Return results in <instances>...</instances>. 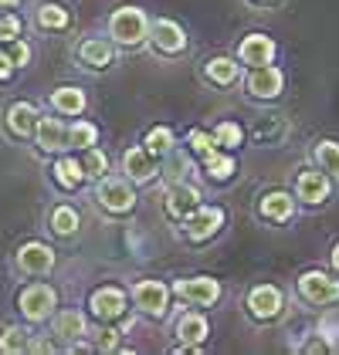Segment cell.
Masks as SVG:
<instances>
[{
  "mask_svg": "<svg viewBox=\"0 0 339 355\" xmlns=\"http://www.w3.org/2000/svg\"><path fill=\"white\" fill-rule=\"evenodd\" d=\"M153 44H156V51H163V55H180L183 48H187V34H183V28L176 24V21H156L153 24Z\"/></svg>",
  "mask_w": 339,
  "mask_h": 355,
  "instance_id": "5bb4252c",
  "label": "cell"
},
{
  "mask_svg": "<svg viewBox=\"0 0 339 355\" xmlns=\"http://www.w3.org/2000/svg\"><path fill=\"white\" fill-rule=\"evenodd\" d=\"M51 105H55V112H61V115H82L85 112V92L82 88L65 85V88H58L55 95H51Z\"/></svg>",
  "mask_w": 339,
  "mask_h": 355,
  "instance_id": "7402d4cb",
  "label": "cell"
},
{
  "mask_svg": "<svg viewBox=\"0 0 339 355\" xmlns=\"http://www.w3.org/2000/svg\"><path fill=\"white\" fill-rule=\"evenodd\" d=\"M142 146H146L153 156H160V159H163L170 149H173V132H170V129H163V125H156V129H149V132H146Z\"/></svg>",
  "mask_w": 339,
  "mask_h": 355,
  "instance_id": "f1b7e54d",
  "label": "cell"
},
{
  "mask_svg": "<svg viewBox=\"0 0 339 355\" xmlns=\"http://www.w3.org/2000/svg\"><path fill=\"white\" fill-rule=\"evenodd\" d=\"M82 169H85V176H102V173L109 169V156H106L102 149L88 146L82 153Z\"/></svg>",
  "mask_w": 339,
  "mask_h": 355,
  "instance_id": "e575fe53",
  "label": "cell"
},
{
  "mask_svg": "<svg viewBox=\"0 0 339 355\" xmlns=\"http://www.w3.org/2000/svg\"><path fill=\"white\" fill-rule=\"evenodd\" d=\"M34 136H38V146L44 149V153H58V149H65L68 146V129L58 122V119H38V129H34Z\"/></svg>",
  "mask_w": 339,
  "mask_h": 355,
  "instance_id": "ac0fdd59",
  "label": "cell"
},
{
  "mask_svg": "<svg viewBox=\"0 0 339 355\" xmlns=\"http://www.w3.org/2000/svg\"><path fill=\"white\" fill-rule=\"evenodd\" d=\"M95 139H99V129L92 125V122H75L72 129H68V146H75V149H88V146H95Z\"/></svg>",
  "mask_w": 339,
  "mask_h": 355,
  "instance_id": "1f68e13d",
  "label": "cell"
},
{
  "mask_svg": "<svg viewBox=\"0 0 339 355\" xmlns=\"http://www.w3.org/2000/svg\"><path fill=\"white\" fill-rule=\"evenodd\" d=\"M329 193H333V183H329V173L326 169H306V173H299L295 196L302 203H326Z\"/></svg>",
  "mask_w": 339,
  "mask_h": 355,
  "instance_id": "5b68a950",
  "label": "cell"
},
{
  "mask_svg": "<svg viewBox=\"0 0 339 355\" xmlns=\"http://www.w3.org/2000/svg\"><path fill=\"white\" fill-rule=\"evenodd\" d=\"M224 227V210L221 207H197L190 217L183 220V237L190 241H207Z\"/></svg>",
  "mask_w": 339,
  "mask_h": 355,
  "instance_id": "3957f363",
  "label": "cell"
},
{
  "mask_svg": "<svg viewBox=\"0 0 339 355\" xmlns=\"http://www.w3.org/2000/svg\"><path fill=\"white\" fill-rule=\"evenodd\" d=\"M78 61L88 64V68H109L115 61V51H113V41L106 37H88L78 44Z\"/></svg>",
  "mask_w": 339,
  "mask_h": 355,
  "instance_id": "e0dca14e",
  "label": "cell"
},
{
  "mask_svg": "<svg viewBox=\"0 0 339 355\" xmlns=\"http://www.w3.org/2000/svg\"><path fill=\"white\" fill-rule=\"evenodd\" d=\"M14 68H17V64L10 61V55H3V51H0V82H7V78L14 75Z\"/></svg>",
  "mask_w": 339,
  "mask_h": 355,
  "instance_id": "ab89813d",
  "label": "cell"
},
{
  "mask_svg": "<svg viewBox=\"0 0 339 355\" xmlns=\"http://www.w3.org/2000/svg\"><path fill=\"white\" fill-rule=\"evenodd\" d=\"M234 169H238V163H234L231 156H221V153L204 156V173H207V180H214V183L231 180V176H234Z\"/></svg>",
  "mask_w": 339,
  "mask_h": 355,
  "instance_id": "484cf974",
  "label": "cell"
},
{
  "mask_svg": "<svg viewBox=\"0 0 339 355\" xmlns=\"http://www.w3.org/2000/svg\"><path fill=\"white\" fill-rule=\"evenodd\" d=\"M176 335H180L183 345H200L207 338V318L204 315H183L176 322Z\"/></svg>",
  "mask_w": 339,
  "mask_h": 355,
  "instance_id": "603a6c76",
  "label": "cell"
},
{
  "mask_svg": "<svg viewBox=\"0 0 339 355\" xmlns=\"http://www.w3.org/2000/svg\"><path fill=\"white\" fill-rule=\"evenodd\" d=\"M17 37H21V17L3 14L0 17V41H17Z\"/></svg>",
  "mask_w": 339,
  "mask_h": 355,
  "instance_id": "8d00e7d4",
  "label": "cell"
},
{
  "mask_svg": "<svg viewBox=\"0 0 339 355\" xmlns=\"http://www.w3.org/2000/svg\"><path fill=\"white\" fill-rule=\"evenodd\" d=\"M238 58H241L248 68L272 64V58H275V41H272L268 34H248V37L238 44Z\"/></svg>",
  "mask_w": 339,
  "mask_h": 355,
  "instance_id": "4fadbf2b",
  "label": "cell"
},
{
  "mask_svg": "<svg viewBox=\"0 0 339 355\" xmlns=\"http://www.w3.org/2000/svg\"><path fill=\"white\" fill-rule=\"evenodd\" d=\"M200 207V193L190 187V183H176V187H170L167 193V214L173 220H187L194 210Z\"/></svg>",
  "mask_w": 339,
  "mask_h": 355,
  "instance_id": "2e32d148",
  "label": "cell"
},
{
  "mask_svg": "<svg viewBox=\"0 0 339 355\" xmlns=\"http://www.w3.org/2000/svg\"><path fill=\"white\" fill-rule=\"evenodd\" d=\"M176 295L190 304H214L221 298V284L214 277H183L176 281Z\"/></svg>",
  "mask_w": 339,
  "mask_h": 355,
  "instance_id": "30bf717a",
  "label": "cell"
},
{
  "mask_svg": "<svg viewBox=\"0 0 339 355\" xmlns=\"http://www.w3.org/2000/svg\"><path fill=\"white\" fill-rule=\"evenodd\" d=\"M17 268L24 274H48L55 268V250L48 244H38V241H31L17 250Z\"/></svg>",
  "mask_w": 339,
  "mask_h": 355,
  "instance_id": "7c38bea8",
  "label": "cell"
},
{
  "mask_svg": "<svg viewBox=\"0 0 339 355\" xmlns=\"http://www.w3.org/2000/svg\"><path fill=\"white\" fill-rule=\"evenodd\" d=\"M109 34L119 44L136 48V44H142L149 37V21H146V14L140 7H119L113 14V21H109Z\"/></svg>",
  "mask_w": 339,
  "mask_h": 355,
  "instance_id": "6da1fadb",
  "label": "cell"
},
{
  "mask_svg": "<svg viewBox=\"0 0 339 355\" xmlns=\"http://www.w3.org/2000/svg\"><path fill=\"white\" fill-rule=\"evenodd\" d=\"M68 21H72V17H68V10H65L61 3H41V7H38V24L44 31H65Z\"/></svg>",
  "mask_w": 339,
  "mask_h": 355,
  "instance_id": "4316f807",
  "label": "cell"
},
{
  "mask_svg": "<svg viewBox=\"0 0 339 355\" xmlns=\"http://www.w3.org/2000/svg\"><path fill=\"white\" fill-rule=\"evenodd\" d=\"M133 298H136V308L153 315V318H163L167 315V304H170V288L163 281H140L133 288Z\"/></svg>",
  "mask_w": 339,
  "mask_h": 355,
  "instance_id": "277c9868",
  "label": "cell"
},
{
  "mask_svg": "<svg viewBox=\"0 0 339 355\" xmlns=\"http://www.w3.org/2000/svg\"><path fill=\"white\" fill-rule=\"evenodd\" d=\"M156 163H160V156H153L146 146H140V149H129V153L122 156L126 176H129V180H136V183H149V180L156 176Z\"/></svg>",
  "mask_w": 339,
  "mask_h": 355,
  "instance_id": "9a60e30c",
  "label": "cell"
},
{
  "mask_svg": "<svg viewBox=\"0 0 339 355\" xmlns=\"http://www.w3.org/2000/svg\"><path fill=\"white\" fill-rule=\"evenodd\" d=\"M95 200H99L109 214H126V210H133L136 193H133L129 183H122V180H102L99 190H95Z\"/></svg>",
  "mask_w": 339,
  "mask_h": 355,
  "instance_id": "8992f818",
  "label": "cell"
},
{
  "mask_svg": "<svg viewBox=\"0 0 339 355\" xmlns=\"http://www.w3.org/2000/svg\"><path fill=\"white\" fill-rule=\"evenodd\" d=\"M292 210H295V200H292L288 193L275 190V193H265V196H261V217L265 220L285 223V220L292 217Z\"/></svg>",
  "mask_w": 339,
  "mask_h": 355,
  "instance_id": "ffe728a7",
  "label": "cell"
},
{
  "mask_svg": "<svg viewBox=\"0 0 339 355\" xmlns=\"http://www.w3.org/2000/svg\"><path fill=\"white\" fill-rule=\"evenodd\" d=\"M315 159L329 176H339V142H319L315 146Z\"/></svg>",
  "mask_w": 339,
  "mask_h": 355,
  "instance_id": "836d02e7",
  "label": "cell"
},
{
  "mask_svg": "<svg viewBox=\"0 0 339 355\" xmlns=\"http://www.w3.org/2000/svg\"><path fill=\"white\" fill-rule=\"evenodd\" d=\"M190 153H197L200 159H204V156H210V153H217L214 132H200V129H194V132H190Z\"/></svg>",
  "mask_w": 339,
  "mask_h": 355,
  "instance_id": "d590c367",
  "label": "cell"
},
{
  "mask_svg": "<svg viewBox=\"0 0 339 355\" xmlns=\"http://www.w3.org/2000/svg\"><path fill=\"white\" fill-rule=\"evenodd\" d=\"M0 349H3V352H28L31 349V335L24 331V328H17V325L3 328V335H0Z\"/></svg>",
  "mask_w": 339,
  "mask_h": 355,
  "instance_id": "4dcf8cb0",
  "label": "cell"
},
{
  "mask_svg": "<svg viewBox=\"0 0 339 355\" xmlns=\"http://www.w3.org/2000/svg\"><path fill=\"white\" fill-rule=\"evenodd\" d=\"M55 304H58V295L55 288H48V284H28L21 291V298H17V308H21V315L28 322H44L55 311Z\"/></svg>",
  "mask_w": 339,
  "mask_h": 355,
  "instance_id": "7a4b0ae2",
  "label": "cell"
},
{
  "mask_svg": "<svg viewBox=\"0 0 339 355\" xmlns=\"http://www.w3.org/2000/svg\"><path fill=\"white\" fill-rule=\"evenodd\" d=\"M214 142L224 146V149H238V146H245V129L238 122H221L214 129Z\"/></svg>",
  "mask_w": 339,
  "mask_h": 355,
  "instance_id": "d6a6232c",
  "label": "cell"
},
{
  "mask_svg": "<svg viewBox=\"0 0 339 355\" xmlns=\"http://www.w3.org/2000/svg\"><path fill=\"white\" fill-rule=\"evenodd\" d=\"M248 311L254 318L268 322V318H279L282 315V291L275 284H258L251 295H248Z\"/></svg>",
  "mask_w": 339,
  "mask_h": 355,
  "instance_id": "9c48e42d",
  "label": "cell"
},
{
  "mask_svg": "<svg viewBox=\"0 0 339 355\" xmlns=\"http://www.w3.org/2000/svg\"><path fill=\"white\" fill-rule=\"evenodd\" d=\"M333 268H336V271H339V244L333 247Z\"/></svg>",
  "mask_w": 339,
  "mask_h": 355,
  "instance_id": "b9f144b4",
  "label": "cell"
},
{
  "mask_svg": "<svg viewBox=\"0 0 339 355\" xmlns=\"http://www.w3.org/2000/svg\"><path fill=\"white\" fill-rule=\"evenodd\" d=\"M38 119H41V115H38V109H34L31 102H14L10 112H7V125H10V132L21 136V139L31 136V132L38 129Z\"/></svg>",
  "mask_w": 339,
  "mask_h": 355,
  "instance_id": "d6986e66",
  "label": "cell"
},
{
  "mask_svg": "<svg viewBox=\"0 0 339 355\" xmlns=\"http://www.w3.org/2000/svg\"><path fill=\"white\" fill-rule=\"evenodd\" d=\"M204 75H207L210 85L238 82V61H231V58H210V61L204 64Z\"/></svg>",
  "mask_w": 339,
  "mask_h": 355,
  "instance_id": "cb8c5ba5",
  "label": "cell"
},
{
  "mask_svg": "<svg viewBox=\"0 0 339 355\" xmlns=\"http://www.w3.org/2000/svg\"><path fill=\"white\" fill-rule=\"evenodd\" d=\"M17 3H21V0H0V10H14Z\"/></svg>",
  "mask_w": 339,
  "mask_h": 355,
  "instance_id": "60d3db41",
  "label": "cell"
},
{
  "mask_svg": "<svg viewBox=\"0 0 339 355\" xmlns=\"http://www.w3.org/2000/svg\"><path fill=\"white\" fill-rule=\"evenodd\" d=\"M115 345H119V331H115V328H99V338H95V349H99V352H113Z\"/></svg>",
  "mask_w": 339,
  "mask_h": 355,
  "instance_id": "74e56055",
  "label": "cell"
},
{
  "mask_svg": "<svg viewBox=\"0 0 339 355\" xmlns=\"http://www.w3.org/2000/svg\"><path fill=\"white\" fill-rule=\"evenodd\" d=\"M51 230H55L58 237L75 234V230H78V214H75L72 207H55V210H51Z\"/></svg>",
  "mask_w": 339,
  "mask_h": 355,
  "instance_id": "f546056e",
  "label": "cell"
},
{
  "mask_svg": "<svg viewBox=\"0 0 339 355\" xmlns=\"http://www.w3.org/2000/svg\"><path fill=\"white\" fill-rule=\"evenodd\" d=\"M282 71L275 68V64H258L251 68V75H248V92H251L254 98H279L282 95Z\"/></svg>",
  "mask_w": 339,
  "mask_h": 355,
  "instance_id": "ba28073f",
  "label": "cell"
},
{
  "mask_svg": "<svg viewBox=\"0 0 339 355\" xmlns=\"http://www.w3.org/2000/svg\"><path fill=\"white\" fill-rule=\"evenodd\" d=\"M88 325H85L82 311H58L55 315V335L58 338H65V342H78Z\"/></svg>",
  "mask_w": 339,
  "mask_h": 355,
  "instance_id": "44dd1931",
  "label": "cell"
},
{
  "mask_svg": "<svg viewBox=\"0 0 339 355\" xmlns=\"http://www.w3.org/2000/svg\"><path fill=\"white\" fill-rule=\"evenodd\" d=\"M288 132V125H285V119H261L258 122V129H254V139L261 142V146H279Z\"/></svg>",
  "mask_w": 339,
  "mask_h": 355,
  "instance_id": "83f0119b",
  "label": "cell"
},
{
  "mask_svg": "<svg viewBox=\"0 0 339 355\" xmlns=\"http://www.w3.org/2000/svg\"><path fill=\"white\" fill-rule=\"evenodd\" d=\"M55 180L65 187V190H78L85 183V169H82V159H58L55 163Z\"/></svg>",
  "mask_w": 339,
  "mask_h": 355,
  "instance_id": "d4e9b609",
  "label": "cell"
},
{
  "mask_svg": "<svg viewBox=\"0 0 339 355\" xmlns=\"http://www.w3.org/2000/svg\"><path fill=\"white\" fill-rule=\"evenodd\" d=\"M258 3H272V0H258Z\"/></svg>",
  "mask_w": 339,
  "mask_h": 355,
  "instance_id": "7bdbcfd3",
  "label": "cell"
},
{
  "mask_svg": "<svg viewBox=\"0 0 339 355\" xmlns=\"http://www.w3.org/2000/svg\"><path fill=\"white\" fill-rule=\"evenodd\" d=\"M88 308H92V315L99 322H115V318L126 315V295L119 288H99L92 295V301H88Z\"/></svg>",
  "mask_w": 339,
  "mask_h": 355,
  "instance_id": "8fae6325",
  "label": "cell"
},
{
  "mask_svg": "<svg viewBox=\"0 0 339 355\" xmlns=\"http://www.w3.org/2000/svg\"><path fill=\"white\" fill-rule=\"evenodd\" d=\"M299 291L312 304H329V301H339V281L326 277L322 271H309L299 277Z\"/></svg>",
  "mask_w": 339,
  "mask_h": 355,
  "instance_id": "52a82bcc",
  "label": "cell"
},
{
  "mask_svg": "<svg viewBox=\"0 0 339 355\" xmlns=\"http://www.w3.org/2000/svg\"><path fill=\"white\" fill-rule=\"evenodd\" d=\"M10 61H14L17 68H24V64L31 61V48L24 44V41H14V44H10Z\"/></svg>",
  "mask_w": 339,
  "mask_h": 355,
  "instance_id": "f35d334b",
  "label": "cell"
}]
</instances>
